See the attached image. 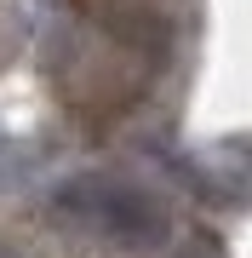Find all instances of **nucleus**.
<instances>
[{"label": "nucleus", "mask_w": 252, "mask_h": 258, "mask_svg": "<svg viewBox=\"0 0 252 258\" xmlns=\"http://www.w3.org/2000/svg\"><path fill=\"white\" fill-rule=\"evenodd\" d=\"M57 218L80 224L103 241L121 247H160L166 241V212L149 189L126 184V178H75L57 189Z\"/></svg>", "instance_id": "1"}, {"label": "nucleus", "mask_w": 252, "mask_h": 258, "mask_svg": "<svg viewBox=\"0 0 252 258\" xmlns=\"http://www.w3.org/2000/svg\"><path fill=\"white\" fill-rule=\"evenodd\" d=\"M0 258H23V252H6V247H0Z\"/></svg>", "instance_id": "2"}, {"label": "nucleus", "mask_w": 252, "mask_h": 258, "mask_svg": "<svg viewBox=\"0 0 252 258\" xmlns=\"http://www.w3.org/2000/svg\"><path fill=\"white\" fill-rule=\"evenodd\" d=\"M195 258H201V252H195Z\"/></svg>", "instance_id": "3"}]
</instances>
